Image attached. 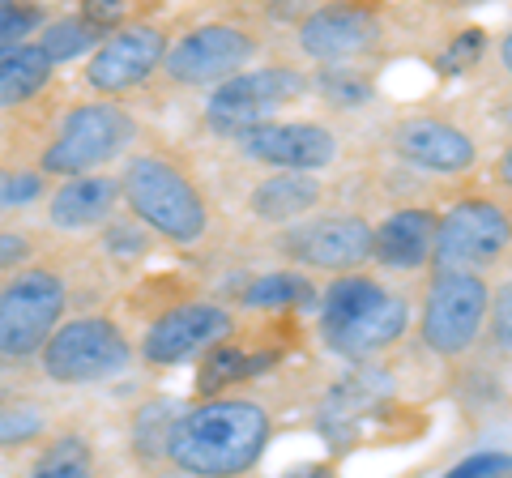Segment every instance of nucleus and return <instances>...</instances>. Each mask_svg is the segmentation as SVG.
Listing matches in <instances>:
<instances>
[{
  "mask_svg": "<svg viewBox=\"0 0 512 478\" xmlns=\"http://www.w3.org/2000/svg\"><path fill=\"white\" fill-rule=\"evenodd\" d=\"M103 248L111 257H141V252L150 248V231L141 227V222H111L107 235H103Z\"/></svg>",
  "mask_w": 512,
  "mask_h": 478,
  "instance_id": "obj_31",
  "label": "nucleus"
},
{
  "mask_svg": "<svg viewBox=\"0 0 512 478\" xmlns=\"http://www.w3.org/2000/svg\"><path fill=\"white\" fill-rule=\"evenodd\" d=\"M286 478H333V470L329 466H299V470H291Z\"/></svg>",
  "mask_w": 512,
  "mask_h": 478,
  "instance_id": "obj_36",
  "label": "nucleus"
},
{
  "mask_svg": "<svg viewBox=\"0 0 512 478\" xmlns=\"http://www.w3.org/2000/svg\"><path fill=\"white\" fill-rule=\"evenodd\" d=\"M308 90V77L291 65H265V69H252V73H235L231 82L214 86L210 103H205V120L210 129L222 137H244L252 129L269 124V116L299 99Z\"/></svg>",
  "mask_w": 512,
  "mask_h": 478,
  "instance_id": "obj_8",
  "label": "nucleus"
},
{
  "mask_svg": "<svg viewBox=\"0 0 512 478\" xmlns=\"http://www.w3.org/2000/svg\"><path fill=\"white\" fill-rule=\"evenodd\" d=\"M133 359V346H128L124 329L107 316H77V321H64L52 342L43 346V372L56 380V385H94V380L120 376Z\"/></svg>",
  "mask_w": 512,
  "mask_h": 478,
  "instance_id": "obj_7",
  "label": "nucleus"
},
{
  "mask_svg": "<svg viewBox=\"0 0 512 478\" xmlns=\"http://www.w3.org/2000/svg\"><path fill=\"white\" fill-rule=\"evenodd\" d=\"M397 154L406 163L423 167V171H440V175H461L474 167L478 146L470 133H461L457 124L448 120H406L393 137Z\"/></svg>",
  "mask_w": 512,
  "mask_h": 478,
  "instance_id": "obj_16",
  "label": "nucleus"
},
{
  "mask_svg": "<svg viewBox=\"0 0 512 478\" xmlns=\"http://www.w3.org/2000/svg\"><path fill=\"white\" fill-rule=\"evenodd\" d=\"M487 325H491V338H495V346L512 350V282H504L500 291H495Z\"/></svg>",
  "mask_w": 512,
  "mask_h": 478,
  "instance_id": "obj_33",
  "label": "nucleus"
},
{
  "mask_svg": "<svg viewBox=\"0 0 512 478\" xmlns=\"http://www.w3.org/2000/svg\"><path fill=\"white\" fill-rule=\"evenodd\" d=\"M491 316V291L478 274H461V269H444L431 278L419 333L423 346L440 359H457L478 342Z\"/></svg>",
  "mask_w": 512,
  "mask_h": 478,
  "instance_id": "obj_6",
  "label": "nucleus"
},
{
  "mask_svg": "<svg viewBox=\"0 0 512 478\" xmlns=\"http://www.w3.org/2000/svg\"><path fill=\"white\" fill-rule=\"evenodd\" d=\"M384 393H389V376L384 372H359V376L342 380V385L325 397V406H320V427H325V436L342 449V444L355 436L359 419L380 402Z\"/></svg>",
  "mask_w": 512,
  "mask_h": 478,
  "instance_id": "obj_19",
  "label": "nucleus"
},
{
  "mask_svg": "<svg viewBox=\"0 0 512 478\" xmlns=\"http://www.w3.org/2000/svg\"><path fill=\"white\" fill-rule=\"evenodd\" d=\"M500 60H504V69L512 73V30L504 35V43H500Z\"/></svg>",
  "mask_w": 512,
  "mask_h": 478,
  "instance_id": "obj_37",
  "label": "nucleus"
},
{
  "mask_svg": "<svg viewBox=\"0 0 512 478\" xmlns=\"http://www.w3.org/2000/svg\"><path fill=\"white\" fill-rule=\"evenodd\" d=\"M495 180H500V184L508 188V193H512V146L504 150V158H500V163H495Z\"/></svg>",
  "mask_w": 512,
  "mask_h": 478,
  "instance_id": "obj_35",
  "label": "nucleus"
},
{
  "mask_svg": "<svg viewBox=\"0 0 512 478\" xmlns=\"http://www.w3.org/2000/svg\"><path fill=\"white\" fill-rule=\"evenodd\" d=\"M256 39L235 22H205L167 52V73L180 86H222L252 60Z\"/></svg>",
  "mask_w": 512,
  "mask_h": 478,
  "instance_id": "obj_10",
  "label": "nucleus"
},
{
  "mask_svg": "<svg viewBox=\"0 0 512 478\" xmlns=\"http://www.w3.org/2000/svg\"><path fill=\"white\" fill-rule=\"evenodd\" d=\"M30 252H35V244H30L22 231H0V274L22 269L30 261Z\"/></svg>",
  "mask_w": 512,
  "mask_h": 478,
  "instance_id": "obj_34",
  "label": "nucleus"
},
{
  "mask_svg": "<svg viewBox=\"0 0 512 478\" xmlns=\"http://www.w3.org/2000/svg\"><path fill=\"white\" fill-rule=\"evenodd\" d=\"M0 397H5V393H0Z\"/></svg>",
  "mask_w": 512,
  "mask_h": 478,
  "instance_id": "obj_41",
  "label": "nucleus"
},
{
  "mask_svg": "<svg viewBox=\"0 0 512 478\" xmlns=\"http://www.w3.org/2000/svg\"><path fill=\"white\" fill-rule=\"evenodd\" d=\"M150 478H180V474H150Z\"/></svg>",
  "mask_w": 512,
  "mask_h": 478,
  "instance_id": "obj_39",
  "label": "nucleus"
},
{
  "mask_svg": "<svg viewBox=\"0 0 512 478\" xmlns=\"http://www.w3.org/2000/svg\"><path fill=\"white\" fill-rule=\"evenodd\" d=\"M410 325V304L367 274H346L325 286L320 338L346 359H363L393 346Z\"/></svg>",
  "mask_w": 512,
  "mask_h": 478,
  "instance_id": "obj_2",
  "label": "nucleus"
},
{
  "mask_svg": "<svg viewBox=\"0 0 512 478\" xmlns=\"http://www.w3.org/2000/svg\"><path fill=\"white\" fill-rule=\"evenodd\" d=\"M436 222L440 218L423 205L389 214L372 235V257L389 269H419L423 261H431V248H436Z\"/></svg>",
  "mask_w": 512,
  "mask_h": 478,
  "instance_id": "obj_17",
  "label": "nucleus"
},
{
  "mask_svg": "<svg viewBox=\"0 0 512 478\" xmlns=\"http://www.w3.org/2000/svg\"><path fill=\"white\" fill-rule=\"evenodd\" d=\"M30 478H99V474H94V453L82 436H60L47 444V453L35 461Z\"/></svg>",
  "mask_w": 512,
  "mask_h": 478,
  "instance_id": "obj_25",
  "label": "nucleus"
},
{
  "mask_svg": "<svg viewBox=\"0 0 512 478\" xmlns=\"http://www.w3.org/2000/svg\"><path fill=\"white\" fill-rule=\"evenodd\" d=\"M120 197L141 227L175 239V244H197L210 227V205H205L197 180L167 154L128 158L120 171Z\"/></svg>",
  "mask_w": 512,
  "mask_h": 478,
  "instance_id": "obj_3",
  "label": "nucleus"
},
{
  "mask_svg": "<svg viewBox=\"0 0 512 478\" xmlns=\"http://www.w3.org/2000/svg\"><path fill=\"white\" fill-rule=\"evenodd\" d=\"M320 180L308 171H282V175H269V180H261L252 188V214L261 218V222H295L303 218L308 210H316V201H320Z\"/></svg>",
  "mask_w": 512,
  "mask_h": 478,
  "instance_id": "obj_20",
  "label": "nucleus"
},
{
  "mask_svg": "<svg viewBox=\"0 0 512 478\" xmlns=\"http://www.w3.org/2000/svg\"><path fill=\"white\" fill-rule=\"evenodd\" d=\"M512 244V218L504 205L470 197L457 201L440 222H436V248H431V265L436 274L444 269H461V274H474L478 265L500 261Z\"/></svg>",
  "mask_w": 512,
  "mask_h": 478,
  "instance_id": "obj_9",
  "label": "nucleus"
},
{
  "mask_svg": "<svg viewBox=\"0 0 512 478\" xmlns=\"http://www.w3.org/2000/svg\"><path fill=\"white\" fill-rule=\"evenodd\" d=\"M39 197V175L35 171H9L0 167V214L18 210V205Z\"/></svg>",
  "mask_w": 512,
  "mask_h": 478,
  "instance_id": "obj_32",
  "label": "nucleus"
},
{
  "mask_svg": "<svg viewBox=\"0 0 512 478\" xmlns=\"http://www.w3.org/2000/svg\"><path fill=\"white\" fill-rule=\"evenodd\" d=\"M269 363H274V355H244L239 346H214V350H205V359H201V393H205V402L210 397L222 393V385H239V380H248L256 372H265Z\"/></svg>",
  "mask_w": 512,
  "mask_h": 478,
  "instance_id": "obj_23",
  "label": "nucleus"
},
{
  "mask_svg": "<svg viewBox=\"0 0 512 478\" xmlns=\"http://www.w3.org/2000/svg\"><path fill=\"white\" fill-rule=\"evenodd\" d=\"M239 150L256 163L282 167V171H320L338 158V137L325 124H308V120H291V124H261L239 137Z\"/></svg>",
  "mask_w": 512,
  "mask_h": 478,
  "instance_id": "obj_14",
  "label": "nucleus"
},
{
  "mask_svg": "<svg viewBox=\"0 0 512 478\" xmlns=\"http://www.w3.org/2000/svg\"><path fill=\"white\" fill-rule=\"evenodd\" d=\"M372 227L363 218L333 214L316 218L282 235V252L303 269H325V274H355L363 261H372Z\"/></svg>",
  "mask_w": 512,
  "mask_h": 478,
  "instance_id": "obj_13",
  "label": "nucleus"
},
{
  "mask_svg": "<svg viewBox=\"0 0 512 478\" xmlns=\"http://www.w3.org/2000/svg\"><path fill=\"white\" fill-rule=\"evenodd\" d=\"M103 39H107L103 30L90 26L82 13H77V18H56V22H47L43 35H39V47L47 52V60H52V65H60V60H73V56L90 52V47H99Z\"/></svg>",
  "mask_w": 512,
  "mask_h": 478,
  "instance_id": "obj_24",
  "label": "nucleus"
},
{
  "mask_svg": "<svg viewBox=\"0 0 512 478\" xmlns=\"http://www.w3.org/2000/svg\"><path fill=\"white\" fill-rule=\"evenodd\" d=\"M43 427H47V419L35 406H0V449L39 440Z\"/></svg>",
  "mask_w": 512,
  "mask_h": 478,
  "instance_id": "obj_28",
  "label": "nucleus"
},
{
  "mask_svg": "<svg viewBox=\"0 0 512 478\" xmlns=\"http://www.w3.org/2000/svg\"><path fill=\"white\" fill-rule=\"evenodd\" d=\"M483 47H487V39H483V30H461V35L453 39L440 52V60H436V69L444 73V77H457V73H466V69H474L478 65V56H483Z\"/></svg>",
  "mask_w": 512,
  "mask_h": 478,
  "instance_id": "obj_29",
  "label": "nucleus"
},
{
  "mask_svg": "<svg viewBox=\"0 0 512 478\" xmlns=\"http://www.w3.org/2000/svg\"><path fill=\"white\" fill-rule=\"evenodd\" d=\"M320 90H325V99L333 107H359V103L372 99V82L359 77L355 69H342V65L320 69Z\"/></svg>",
  "mask_w": 512,
  "mask_h": 478,
  "instance_id": "obj_27",
  "label": "nucleus"
},
{
  "mask_svg": "<svg viewBox=\"0 0 512 478\" xmlns=\"http://www.w3.org/2000/svg\"><path fill=\"white\" fill-rule=\"evenodd\" d=\"M380 43V18L372 9L359 5H333V9H316L299 22V47L320 65H346L363 52H372Z\"/></svg>",
  "mask_w": 512,
  "mask_h": 478,
  "instance_id": "obj_15",
  "label": "nucleus"
},
{
  "mask_svg": "<svg viewBox=\"0 0 512 478\" xmlns=\"http://www.w3.org/2000/svg\"><path fill=\"white\" fill-rule=\"evenodd\" d=\"M508 120H512V111H508Z\"/></svg>",
  "mask_w": 512,
  "mask_h": 478,
  "instance_id": "obj_40",
  "label": "nucleus"
},
{
  "mask_svg": "<svg viewBox=\"0 0 512 478\" xmlns=\"http://www.w3.org/2000/svg\"><path fill=\"white\" fill-rule=\"evenodd\" d=\"M167 60V35L150 22L120 26L94 47L86 65V86L94 94H124L141 86Z\"/></svg>",
  "mask_w": 512,
  "mask_h": 478,
  "instance_id": "obj_12",
  "label": "nucleus"
},
{
  "mask_svg": "<svg viewBox=\"0 0 512 478\" xmlns=\"http://www.w3.org/2000/svg\"><path fill=\"white\" fill-rule=\"evenodd\" d=\"M116 201H120V180H111V175H77V180H64L52 193L47 222L64 231H86L107 222Z\"/></svg>",
  "mask_w": 512,
  "mask_h": 478,
  "instance_id": "obj_18",
  "label": "nucleus"
},
{
  "mask_svg": "<svg viewBox=\"0 0 512 478\" xmlns=\"http://www.w3.org/2000/svg\"><path fill=\"white\" fill-rule=\"evenodd\" d=\"M56 65L47 60L39 43H18L9 52H0V111L22 107L52 82Z\"/></svg>",
  "mask_w": 512,
  "mask_h": 478,
  "instance_id": "obj_21",
  "label": "nucleus"
},
{
  "mask_svg": "<svg viewBox=\"0 0 512 478\" xmlns=\"http://www.w3.org/2000/svg\"><path fill=\"white\" fill-rule=\"evenodd\" d=\"M64 308H69V291L56 269H18V278L0 286V359L22 363L43 355V346L64 321Z\"/></svg>",
  "mask_w": 512,
  "mask_h": 478,
  "instance_id": "obj_4",
  "label": "nucleus"
},
{
  "mask_svg": "<svg viewBox=\"0 0 512 478\" xmlns=\"http://www.w3.org/2000/svg\"><path fill=\"white\" fill-rule=\"evenodd\" d=\"M235 333L231 312L222 304H180L163 312L141 338V355L154 368H175L192 355H205L214 346H227Z\"/></svg>",
  "mask_w": 512,
  "mask_h": 478,
  "instance_id": "obj_11",
  "label": "nucleus"
},
{
  "mask_svg": "<svg viewBox=\"0 0 512 478\" xmlns=\"http://www.w3.org/2000/svg\"><path fill=\"white\" fill-rule=\"evenodd\" d=\"M9 13H13V5H5V0H0V26L9 22Z\"/></svg>",
  "mask_w": 512,
  "mask_h": 478,
  "instance_id": "obj_38",
  "label": "nucleus"
},
{
  "mask_svg": "<svg viewBox=\"0 0 512 478\" xmlns=\"http://www.w3.org/2000/svg\"><path fill=\"white\" fill-rule=\"evenodd\" d=\"M137 120L116 103H82L60 120V129L52 137V146L43 150L39 171L47 175H90L94 167L120 158V150L133 146Z\"/></svg>",
  "mask_w": 512,
  "mask_h": 478,
  "instance_id": "obj_5",
  "label": "nucleus"
},
{
  "mask_svg": "<svg viewBox=\"0 0 512 478\" xmlns=\"http://www.w3.org/2000/svg\"><path fill=\"white\" fill-rule=\"evenodd\" d=\"M274 419L244 397H210L180 414L167 461L180 478H239L265 457Z\"/></svg>",
  "mask_w": 512,
  "mask_h": 478,
  "instance_id": "obj_1",
  "label": "nucleus"
},
{
  "mask_svg": "<svg viewBox=\"0 0 512 478\" xmlns=\"http://www.w3.org/2000/svg\"><path fill=\"white\" fill-rule=\"evenodd\" d=\"M188 406L175 402V397H154V402H141L137 414H133V453L141 466H158L167 457V444H171V432L180 423V414Z\"/></svg>",
  "mask_w": 512,
  "mask_h": 478,
  "instance_id": "obj_22",
  "label": "nucleus"
},
{
  "mask_svg": "<svg viewBox=\"0 0 512 478\" xmlns=\"http://www.w3.org/2000/svg\"><path fill=\"white\" fill-rule=\"evenodd\" d=\"M303 295H308V278H299L295 269H278L244 286V308H291Z\"/></svg>",
  "mask_w": 512,
  "mask_h": 478,
  "instance_id": "obj_26",
  "label": "nucleus"
},
{
  "mask_svg": "<svg viewBox=\"0 0 512 478\" xmlns=\"http://www.w3.org/2000/svg\"><path fill=\"white\" fill-rule=\"evenodd\" d=\"M512 474V453H500V449H483V453H470L461 457L453 470L444 478H504Z\"/></svg>",
  "mask_w": 512,
  "mask_h": 478,
  "instance_id": "obj_30",
  "label": "nucleus"
}]
</instances>
